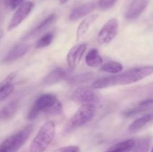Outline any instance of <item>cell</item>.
I'll list each match as a JSON object with an SVG mask.
<instances>
[{"mask_svg":"<svg viewBox=\"0 0 153 152\" xmlns=\"http://www.w3.org/2000/svg\"><path fill=\"white\" fill-rule=\"evenodd\" d=\"M33 125H28L19 132L7 137L0 144V152H16L32 133Z\"/></svg>","mask_w":153,"mask_h":152,"instance_id":"3","label":"cell"},{"mask_svg":"<svg viewBox=\"0 0 153 152\" xmlns=\"http://www.w3.org/2000/svg\"><path fill=\"white\" fill-rule=\"evenodd\" d=\"M68 76V72L65 69L61 68L55 69L44 77L43 83L45 85L55 84L62 80L63 79H66Z\"/></svg>","mask_w":153,"mask_h":152,"instance_id":"17","label":"cell"},{"mask_svg":"<svg viewBox=\"0 0 153 152\" xmlns=\"http://www.w3.org/2000/svg\"><path fill=\"white\" fill-rule=\"evenodd\" d=\"M30 49V45L25 43H20L16 44L12 47V49L7 52L6 56L3 59L4 63H10L26 55Z\"/></svg>","mask_w":153,"mask_h":152,"instance_id":"10","label":"cell"},{"mask_svg":"<svg viewBox=\"0 0 153 152\" xmlns=\"http://www.w3.org/2000/svg\"><path fill=\"white\" fill-rule=\"evenodd\" d=\"M59 1H60V3H61V4H65V3H67V1H68V0H59Z\"/></svg>","mask_w":153,"mask_h":152,"instance_id":"28","label":"cell"},{"mask_svg":"<svg viewBox=\"0 0 153 152\" xmlns=\"http://www.w3.org/2000/svg\"><path fill=\"white\" fill-rule=\"evenodd\" d=\"M53 38L54 35L52 33H47V34H44L37 40L35 45V48L36 49H43V48L47 47L52 43Z\"/></svg>","mask_w":153,"mask_h":152,"instance_id":"24","label":"cell"},{"mask_svg":"<svg viewBox=\"0 0 153 152\" xmlns=\"http://www.w3.org/2000/svg\"><path fill=\"white\" fill-rule=\"evenodd\" d=\"M85 63L90 67H98L102 63V58L97 49H92L88 52L85 58Z\"/></svg>","mask_w":153,"mask_h":152,"instance_id":"19","label":"cell"},{"mask_svg":"<svg viewBox=\"0 0 153 152\" xmlns=\"http://www.w3.org/2000/svg\"><path fill=\"white\" fill-rule=\"evenodd\" d=\"M149 0H133L127 8L125 13V17L127 19H136L146 10Z\"/></svg>","mask_w":153,"mask_h":152,"instance_id":"11","label":"cell"},{"mask_svg":"<svg viewBox=\"0 0 153 152\" xmlns=\"http://www.w3.org/2000/svg\"><path fill=\"white\" fill-rule=\"evenodd\" d=\"M97 110V105L93 104H82L70 119V129L83 126L94 118Z\"/></svg>","mask_w":153,"mask_h":152,"instance_id":"5","label":"cell"},{"mask_svg":"<svg viewBox=\"0 0 153 152\" xmlns=\"http://www.w3.org/2000/svg\"><path fill=\"white\" fill-rule=\"evenodd\" d=\"M16 73L11 72L0 82V101L10 96L14 91L15 86L13 80L16 77Z\"/></svg>","mask_w":153,"mask_h":152,"instance_id":"14","label":"cell"},{"mask_svg":"<svg viewBox=\"0 0 153 152\" xmlns=\"http://www.w3.org/2000/svg\"><path fill=\"white\" fill-rule=\"evenodd\" d=\"M119 29V22L117 18H111L103 25L97 36L100 45L108 44L116 37Z\"/></svg>","mask_w":153,"mask_h":152,"instance_id":"7","label":"cell"},{"mask_svg":"<svg viewBox=\"0 0 153 152\" xmlns=\"http://www.w3.org/2000/svg\"><path fill=\"white\" fill-rule=\"evenodd\" d=\"M96 9V4L94 2H88L85 4H82L81 5L77 6L73 9L70 13L69 19L72 22L82 19L83 17H86L88 15L91 14L93 11Z\"/></svg>","mask_w":153,"mask_h":152,"instance_id":"12","label":"cell"},{"mask_svg":"<svg viewBox=\"0 0 153 152\" xmlns=\"http://www.w3.org/2000/svg\"><path fill=\"white\" fill-rule=\"evenodd\" d=\"M152 120H153V113H147V114L135 119L132 123L130 124L128 126V131L131 132H135L143 128V126H145L146 124L150 122Z\"/></svg>","mask_w":153,"mask_h":152,"instance_id":"21","label":"cell"},{"mask_svg":"<svg viewBox=\"0 0 153 152\" xmlns=\"http://www.w3.org/2000/svg\"><path fill=\"white\" fill-rule=\"evenodd\" d=\"M56 19L57 15L55 14V13H51V14L49 15L46 19H43L39 25H37L35 28H33L29 33L25 34V35L22 37V40H28V39H31L32 38V37H35V36L38 35L39 34H40V33L43 32V31H45L46 28H49L51 25H52V24L56 21Z\"/></svg>","mask_w":153,"mask_h":152,"instance_id":"13","label":"cell"},{"mask_svg":"<svg viewBox=\"0 0 153 152\" xmlns=\"http://www.w3.org/2000/svg\"><path fill=\"white\" fill-rule=\"evenodd\" d=\"M88 48V44L85 43L78 46H73L70 49L67 55V62L70 69H75L82 60L85 51Z\"/></svg>","mask_w":153,"mask_h":152,"instance_id":"9","label":"cell"},{"mask_svg":"<svg viewBox=\"0 0 153 152\" xmlns=\"http://www.w3.org/2000/svg\"><path fill=\"white\" fill-rule=\"evenodd\" d=\"M99 13H91L82 19L76 30V41H79L88 31L94 22L98 19Z\"/></svg>","mask_w":153,"mask_h":152,"instance_id":"15","label":"cell"},{"mask_svg":"<svg viewBox=\"0 0 153 152\" xmlns=\"http://www.w3.org/2000/svg\"><path fill=\"white\" fill-rule=\"evenodd\" d=\"M150 152H153V145H152V149H151V151Z\"/></svg>","mask_w":153,"mask_h":152,"instance_id":"29","label":"cell"},{"mask_svg":"<svg viewBox=\"0 0 153 152\" xmlns=\"http://www.w3.org/2000/svg\"><path fill=\"white\" fill-rule=\"evenodd\" d=\"M153 74V66H144L131 69L114 76L102 77L93 83L94 89H104L118 85H128L141 80Z\"/></svg>","mask_w":153,"mask_h":152,"instance_id":"1","label":"cell"},{"mask_svg":"<svg viewBox=\"0 0 153 152\" xmlns=\"http://www.w3.org/2000/svg\"><path fill=\"white\" fill-rule=\"evenodd\" d=\"M58 98L55 95L46 93L40 95L36 99L28 113V120H34L41 113H48L49 109L57 101Z\"/></svg>","mask_w":153,"mask_h":152,"instance_id":"4","label":"cell"},{"mask_svg":"<svg viewBox=\"0 0 153 152\" xmlns=\"http://www.w3.org/2000/svg\"><path fill=\"white\" fill-rule=\"evenodd\" d=\"M152 143V137L144 136L135 140V144L131 152H148Z\"/></svg>","mask_w":153,"mask_h":152,"instance_id":"20","label":"cell"},{"mask_svg":"<svg viewBox=\"0 0 153 152\" xmlns=\"http://www.w3.org/2000/svg\"><path fill=\"white\" fill-rule=\"evenodd\" d=\"M71 98L74 102L80 104H93L97 105L101 102L100 96L95 91V89L87 86L76 88L72 93Z\"/></svg>","mask_w":153,"mask_h":152,"instance_id":"6","label":"cell"},{"mask_svg":"<svg viewBox=\"0 0 153 152\" xmlns=\"http://www.w3.org/2000/svg\"><path fill=\"white\" fill-rule=\"evenodd\" d=\"M117 0H100L98 2V5L101 10H105L110 9L113 7Z\"/></svg>","mask_w":153,"mask_h":152,"instance_id":"25","label":"cell"},{"mask_svg":"<svg viewBox=\"0 0 153 152\" xmlns=\"http://www.w3.org/2000/svg\"><path fill=\"white\" fill-rule=\"evenodd\" d=\"M53 152H80V148L76 145H67L58 148Z\"/></svg>","mask_w":153,"mask_h":152,"instance_id":"26","label":"cell"},{"mask_svg":"<svg viewBox=\"0 0 153 152\" xmlns=\"http://www.w3.org/2000/svg\"><path fill=\"white\" fill-rule=\"evenodd\" d=\"M123 69V66L119 62H109L104 64L100 68V71L105 72L111 73V74H116L120 72Z\"/></svg>","mask_w":153,"mask_h":152,"instance_id":"23","label":"cell"},{"mask_svg":"<svg viewBox=\"0 0 153 152\" xmlns=\"http://www.w3.org/2000/svg\"><path fill=\"white\" fill-rule=\"evenodd\" d=\"M24 1H25V0H9L8 3L11 9H16Z\"/></svg>","mask_w":153,"mask_h":152,"instance_id":"27","label":"cell"},{"mask_svg":"<svg viewBox=\"0 0 153 152\" xmlns=\"http://www.w3.org/2000/svg\"><path fill=\"white\" fill-rule=\"evenodd\" d=\"M19 107V100L16 99L10 101L0 110V120L7 121L14 117L17 113Z\"/></svg>","mask_w":153,"mask_h":152,"instance_id":"16","label":"cell"},{"mask_svg":"<svg viewBox=\"0 0 153 152\" xmlns=\"http://www.w3.org/2000/svg\"><path fill=\"white\" fill-rule=\"evenodd\" d=\"M55 136V124L53 121L45 122L33 139L29 152H43L53 141Z\"/></svg>","mask_w":153,"mask_h":152,"instance_id":"2","label":"cell"},{"mask_svg":"<svg viewBox=\"0 0 153 152\" xmlns=\"http://www.w3.org/2000/svg\"><path fill=\"white\" fill-rule=\"evenodd\" d=\"M94 75L93 73H83V74L76 75L73 76H68L66 78L67 83L70 84H79L90 81L93 79Z\"/></svg>","mask_w":153,"mask_h":152,"instance_id":"22","label":"cell"},{"mask_svg":"<svg viewBox=\"0 0 153 152\" xmlns=\"http://www.w3.org/2000/svg\"><path fill=\"white\" fill-rule=\"evenodd\" d=\"M34 2L31 1H24L16 8L14 14L12 16L8 25H7V31H10L12 30L17 28L24 20L29 15L34 7Z\"/></svg>","mask_w":153,"mask_h":152,"instance_id":"8","label":"cell"},{"mask_svg":"<svg viewBox=\"0 0 153 152\" xmlns=\"http://www.w3.org/2000/svg\"><path fill=\"white\" fill-rule=\"evenodd\" d=\"M135 144V140L130 139L120 142L114 145L111 146L105 152H131Z\"/></svg>","mask_w":153,"mask_h":152,"instance_id":"18","label":"cell"}]
</instances>
